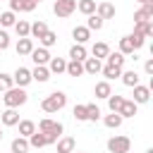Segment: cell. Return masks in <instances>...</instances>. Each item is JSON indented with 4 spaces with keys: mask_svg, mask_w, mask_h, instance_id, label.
I'll use <instances>...</instances> for the list:
<instances>
[{
    "mask_svg": "<svg viewBox=\"0 0 153 153\" xmlns=\"http://www.w3.org/2000/svg\"><path fill=\"white\" fill-rule=\"evenodd\" d=\"M33 50V41L26 36V38H19L17 41V55H29Z\"/></svg>",
    "mask_w": 153,
    "mask_h": 153,
    "instance_id": "e0dca14e",
    "label": "cell"
},
{
    "mask_svg": "<svg viewBox=\"0 0 153 153\" xmlns=\"http://www.w3.org/2000/svg\"><path fill=\"white\" fill-rule=\"evenodd\" d=\"M10 10L12 12H31V10H36V2L33 0H10Z\"/></svg>",
    "mask_w": 153,
    "mask_h": 153,
    "instance_id": "30bf717a",
    "label": "cell"
},
{
    "mask_svg": "<svg viewBox=\"0 0 153 153\" xmlns=\"http://www.w3.org/2000/svg\"><path fill=\"white\" fill-rule=\"evenodd\" d=\"M93 57H98V60H103V57H108V53H110V48H108V43H93Z\"/></svg>",
    "mask_w": 153,
    "mask_h": 153,
    "instance_id": "e575fe53",
    "label": "cell"
},
{
    "mask_svg": "<svg viewBox=\"0 0 153 153\" xmlns=\"http://www.w3.org/2000/svg\"><path fill=\"white\" fill-rule=\"evenodd\" d=\"M12 81H14L17 86H22V88H24V86H26V84H31L33 79H31V72H29L26 67H17V72L12 74Z\"/></svg>",
    "mask_w": 153,
    "mask_h": 153,
    "instance_id": "8992f818",
    "label": "cell"
},
{
    "mask_svg": "<svg viewBox=\"0 0 153 153\" xmlns=\"http://www.w3.org/2000/svg\"><path fill=\"white\" fill-rule=\"evenodd\" d=\"M139 2H141V5H143V2H148V0H139Z\"/></svg>",
    "mask_w": 153,
    "mask_h": 153,
    "instance_id": "7dc6e473",
    "label": "cell"
},
{
    "mask_svg": "<svg viewBox=\"0 0 153 153\" xmlns=\"http://www.w3.org/2000/svg\"><path fill=\"white\" fill-rule=\"evenodd\" d=\"M65 72H67L69 76H81V74H84V65H81L79 60H69L67 67H65Z\"/></svg>",
    "mask_w": 153,
    "mask_h": 153,
    "instance_id": "ac0fdd59",
    "label": "cell"
},
{
    "mask_svg": "<svg viewBox=\"0 0 153 153\" xmlns=\"http://www.w3.org/2000/svg\"><path fill=\"white\" fill-rule=\"evenodd\" d=\"M14 22H17V17H14V12H12V10L0 14V24H2V26H14Z\"/></svg>",
    "mask_w": 153,
    "mask_h": 153,
    "instance_id": "ab89813d",
    "label": "cell"
},
{
    "mask_svg": "<svg viewBox=\"0 0 153 153\" xmlns=\"http://www.w3.org/2000/svg\"><path fill=\"white\" fill-rule=\"evenodd\" d=\"M86 120H91V122L100 120V108H98L96 103H88V105H86Z\"/></svg>",
    "mask_w": 153,
    "mask_h": 153,
    "instance_id": "74e56055",
    "label": "cell"
},
{
    "mask_svg": "<svg viewBox=\"0 0 153 153\" xmlns=\"http://www.w3.org/2000/svg\"><path fill=\"white\" fill-rule=\"evenodd\" d=\"M86 29H88V31H100V29H103V19H100V17L96 14V12H93V14H88Z\"/></svg>",
    "mask_w": 153,
    "mask_h": 153,
    "instance_id": "f546056e",
    "label": "cell"
},
{
    "mask_svg": "<svg viewBox=\"0 0 153 153\" xmlns=\"http://www.w3.org/2000/svg\"><path fill=\"white\" fill-rule=\"evenodd\" d=\"M100 72H103L105 81H112V79H117V76L122 74V67H115V65H105V67H100Z\"/></svg>",
    "mask_w": 153,
    "mask_h": 153,
    "instance_id": "d6986e66",
    "label": "cell"
},
{
    "mask_svg": "<svg viewBox=\"0 0 153 153\" xmlns=\"http://www.w3.org/2000/svg\"><path fill=\"white\" fill-rule=\"evenodd\" d=\"M146 153H153V148H148V151H146Z\"/></svg>",
    "mask_w": 153,
    "mask_h": 153,
    "instance_id": "bcb514c9",
    "label": "cell"
},
{
    "mask_svg": "<svg viewBox=\"0 0 153 153\" xmlns=\"http://www.w3.org/2000/svg\"><path fill=\"white\" fill-rule=\"evenodd\" d=\"M29 55H31L33 65H48V62H50V53H48V48H33Z\"/></svg>",
    "mask_w": 153,
    "mask_h": 153,
    "instance_id": "ba28073f",
    "label": "cell"
},
{
    "mask_svg": "<svg viewBox=\"0 0 153 153\" xmlns=\"http://www.w3.org/2000/svg\"><path fill=\"white\" fill-rule=\"evenodd\" d=\"M120 53H122V55H131V53H134L131 36H122V38H120Z\"/></svg>",
    "mask_w": 153,
    "mask_h": 153,
    "instance_id": "d6a6232c",
    "label": "cell"
},
{
    "mask_svg": "<svg viewBox=\"0 0 153 153\" xmlns=\"http://www.w3.org/2000/svg\"><path fill=\"white\" fill-rule=\"evenodd\" d=\"M74 120L86 122V105H74Z\"/></svg>",
    "mask_w": 153,
    "mask_h": 153,
    "instance_id": "b9f144b4",
    "label": "cell"
},
{
    "mask_svg": "<svg viewBox=\"0 0 153 153\" xmlns=\"http://www.w3.org/2000/svg\"><path fill=\"white\" fill-rule=\"evenodd\" d=\"M74 10H76V0H55V5H53V12H55L60 19L69 17Z\"/></svg>",
    "mask_w": 153,
    "mask_h": 153,
    "instance_id": "5b68a950",
    "label": "cell"
},
{
    "mask_svg": "<svg viewBox=\"0 0 153 153\" xmlns=\"http://www.w3.org/2000/svg\"><path fill=\"white\" fill-rule=\"evenodd\" d=\"M122 103H124V98H122V96H117V93H110V96H108V105H110V112H117V110L122 108Z\"/></svg>",
    "mask_w": 153,
    "mask_h": 153,
    "instance_id": "8d00e7d4",
    "label": "cell"
},
{
    "mask_svg": "<svg viewBox=\"0 0 153 153\" xmlns=\"http://www.w3.org/2000/svg\"><path fill=\"white\" fill-rule=\"evenodd\" d=\"M29 146H33V148L48 146V139H45V134H43V131H33V134L29 136Z\"/></svg>",
    "mask_w": 153,
    "mask_h": 153,
    "instance_id": "d4e9b609",
    "label": "cell"
},
{
    "mask_svg": "<svg viewBox=\"0 0 153 153\" xmlns=\"http://www.w3.org/2000/svg\"><path fill=\"white\" fill-rule=\"evenodd\" d=\"M10 45V36H7V31H0V50H5Z\"/></svg>",
    "mask_w": 153,
    "mask_h": 153,
    "instance_id": "ee69618b",
    "label": "cell"
},
{
    "mask_svg": "<svg viewBox=\"0 0 153 153\" xmlns=\"http://www.w3.org/2000/svg\"><path fill=\"white\" fill-rule=\"evenodd\" d=\"M134 31H136V33H141L143 38L153 36V19H151V22H143V24H134Z\"/></svg>",
    "mask_w": 153,
    "mask_h": 153,
    "instance_id": "83f0119b",
    "label": "cell"
},
{
    "mask_svg": "<svg viewBox=\"0 0 153 153\" xmlns=\"http://www.w3.org/2000/svg\"><path fill=\"white\" fill-rule=\"evenodd\" d=\"M93 93H96V98H108V96L112 93V88H110V81H98Z\"/></svg>",
    "mask_w": 153,
    "mask_h": 153,
    "instance_id": "f1b7e54d",
    "label": "cell"
},
{
    "mask_svg": "<svg viewBox=\"0 0 153 153\" xmlns=\"http://www.w3.org/2000/svg\"><path fill=\"white\" fill-rule=\"evenodd\" d=\"M122 120H124V117H122L120 112H112V115H105V120H103V122H105V127H110V129H117V127L122 124Z\"/></svg>",
    "mask_w": 153,
    "mask_h": 153,
    "instance_id": "836d02e7",
    "label": "cell"
},
{
    "mask_svg": "<svg viewBox=\"0 0 153 153\" xmlns=\"http://www.w3.org/2000/svg\"><path fill=\"white\" fill-rule=\"evenodd\" d=\"M134 88V103L139 105V103H148L151 100V88L148 86H141V84H136V86H131Z\"/></svg>",
    "mask_w": 153,
    "mask_h": 153,
    "instance_id": "9c48e42d",
    "label": "cell"
},
{
    "mask_svg": "<svg viewBox=\"0 0 153 153\" xmlns=\"http://www.w3.org/2000/svg\"><path fill=\"white\" fill-rule=\"evenodd\" d=\"M12 86H14L12 76H10V74H2V72H0V91H7V88H12Z\"/></svg>",
    "mask_w": 153,
    "mask_h": 153,
    "instance_id": "60d3db41",
    "label": "cell"
},
{
    "mask_svg": "<svg viewBox=\"0 0 153 153\" xmlns=\"http://www.w3.org/2000/svg\"><path fill=\"white\" fill-rule=\"evenodd\" d=\"M151 19H153V17L146 12V7H143V5H141V10H136V12H134V24H143V22H151Z\"/></svg>",
    "mask_w": 153,
    "mask_h": 153,
    "instance_id": "f35d334b",
    "label": "cell"
},
{
    "mask_svg": "<svg viewBox=\"0 0 153 153\" xmlns=\"http://www.w3.org/2000/svg\"><path fill=\"white\" fill-rule=\"evenodd\" d=\"M50 67H48V72H53V74H62L65 72V67H67V62L62 60V57H50V62H48Z\"/></svg>",
    "mask_w": 153,
    "mask_h": 153,
    "instance_id": "44dd1931",
    "label": "cell"
},
{
    "mask_svg": "<svg viewBox=\"0 0 153 153\" xmlns=\"http://www.w3.org/2000/svg\"><path fill=\"white\" fill-rule=\"evenodd\" d=\"M31 79H33V81H38V84L48 81V79H50V72H48V67H45V65H36V69L31 72Z\"/></svg>",
    "mask_w": 153,
    "mask_h": 153,
    "instance_id": "4fadbf2b",
    "label": "cell"
},
{
    "mask_svg": "<svg viewBox=\"0 0 153 153\" xmlns=\"http://www.w3.org/2000/svg\"><path fill=\"white\" fill-rule=\"evenodd\" d=\"M81 65H84V74H98V72H100V67H103L98 57H86Z\"/></svg>",
    "mask_w": 153,
    "mask_h": 153,
    "instance_id": "8fae6325",
    "label": "cell"
},
{
    "mask_svg": "<svg viewBox=\"0 0 153 153\" xmlns=\"http://www.w3.org/2000/svg\"><path fill=\"white\" fill-rule=\"evenodd\" d=\"M33 2H36V5H38V2H41V0H33Z\"/></svg>",
    "mask_w": 153,
    "mask_h": 153,
    "instance_id": "681fc988",
    "label": "cell"
},
{
    "mask_svg": "<svg viewBox=\"0 0 153 153\" xmlns=\"http://www.w3.org/2000/svg\"><path fill=\"white\" fill-rule=\"evenodd\" d=\"M120 79H122V84H124V86H129V88L139 84V74H136L134 69H129V72H122V74H120Z\"/></svg>",
    "mask_w": 153,
    "mask_h": 153,
    "instance_id": "7402d4cb",
    "label": "cell"
},
{
    "mask_svg": "<svg viewBox=\"0 0 153 153\" xmlns=\"http://www.w3.org/2000/svg\"><path fill=\"white\" fill-rule=\"evenodd\" d=\"M38 41H41V45H43V48H50V45H55V43H57V33L48 29V31H45V33H43Z\"/></svg>",
    "mask_w": 153,
    "mask_h": 153,
    "instance_id": "1f68e13d",
    "label": "cell"
},
{
    "mask_svg": "<svg viewBox=\"0 0 153 153\" xmlns=\"http://www.w3.org/2000/svg\"><path fill=\"white\" fill-rule=\"evenodd\" d=\"M55 143H57V153H74V146H76V141L72 136H65V139H60Z\"/></svg>",
    "mask_w": 153,
    "mask_h": 153,
    "instance_id": "5bb4252c",
    "label": "cell"
},
{
    "mask_svg": "<svg viewBox=\"0 0 153 153\" xmlns=\"http://www.w3.org/2000/svg\"><path fill=\"white\" fill-rule=\"evenodd\" d=\"M72 38H74L76 43H81V45H84V43L91 38V31H88L86 26H74V31H72Z\"/></svg>",
    "mask_w": 153,
    "mask_h": 153,
    "instance_id": "9a60e30c",
    "label": "cell"
},
{
    "mask_svg": "<svg viewBox=\"0 0 153 153\" xmlns=\"http://www.w3.org/2000/svg\"><path fill=\"white\" fill-rule=\"evenodd\" d=\"M29 139L26 136H17L14 141H12V153H29Z\"/></svg>",
    "mask_w": 153,
    "mask_h": 153,
    "instance_id": "2e32d148",
    "label": "cell"
},
{
    "mask_svg": "<svg viewBox=\"0 0 153 153\" xmlns=\"http://www.w3.org/2000/svg\"><path fill=\"white\" fill-rule=\"evenodd\" d=\"M105 60H108V65L122 67V65H124V60H127V55H122V53L117 50V53H108V57H105Z\"/></svg>",
    "mask_w": 153,
    "mask_h": 153,
    "instance_id": "d590c367",
    "label": "cell"
},
{
    "mask_svg": "<svg viewBox=\"0 0 153 153\" xmlns=\"http://www.w3.org/2000/svg\"><path fill=\"white\" fill-rule=\"evenodd\" d=\"M76 10H79L81 14L88 17V14L96 12V0H79V2H76Z\"/></svg>",
    "mask_w": 153,
    "mask_h": 153,
    "instance_id": "484cf974",
    "label": "cell"
},
{
    "mask_svg": "<svg viewBox=\"0 0 153 153\" xmlns=\"http://www.w3.org/2000/svg\"><path fill=\"white\" fill-rule=\"evenodd\" d=\"M45 31H48L45 22H33V24H31V29H29V36H33V38H41Z\"/></svg>",
    "mask_w": 153,
    "mask_h": 153,
    "instance_id": "4dcf8cb0",
    "label": "cell"
},
{
    "mask_svg": "<svg viewBox=\"0 0 153 153\" xmlns=\"http://www.w3.org/2000/svg\"><path fill=\"white\" fill-rule=\"evenodd\" d=\"M0 53H2V50H0Z\"/></svg>",
    "mask_w": 153,
    "mask_h": 153,
    "instance_id": "f907efd6",
    "label": "cell"
},
{
    "mask_svg": "<svg viewBox=\"0 0 153 153\" xmlns=\"http://www.w3.org/2000/svg\"><path fill=\"white\" fill-rule=\"evenodd\" d=\"M65 105H67V96H65L62 91H53V93L45 96L43 103H41V108H43L45 112H57V110H62Z\"/></svg>",
    "mask_w": 153,
    "mask_h": 153,
    "instance_id": "3957f363",
    "label": "cell"
},
{
    "mask_svg": "<svg viewBox=\"0 0 153 153\" xmlns=\"http://www.w3.org/2000/svg\"><path fill=\"white\" fill-rule=\"evenodd\" d=\"M143 69H146V74H153V60H146Z\"/></svg>",
    "mask_w": 153,
    "mask_h": 153,
    "instance_id": "f6af8a7d",
    "label": "cell"
},
{
    "mask_svg": "<svg viewBox=\"0 0 153 153\" xmlns=\"http://www.w3.org/2000/svg\"><path fill=\"white\" fill-rule=\"evenodd\" d=\"M29 29H31V24H29L26 19H17V22H14V31H17L19 38H26V36H29Z\"/></svg>",
    "mask_w": 153,
    "mask_h": 153,
    "instance_id": "4316f807",
    "label": "cell"
},
{
    "mask_svg": "<svg viewBox=\"0 0 153 153\" xmlns=\"http://www.w3.org/2000/svg\"><path fill=\"white\" fill-rule=\"evenodd\" d=\"M0 141H2V129H0Z\"/></svg>",
    "mask_w": 153,
    "mask_h": 153,
    "instance_id": "c3c4849f",
    "label": "cell"
},
{
    "mask_svg": "<svg viewBox=\"0 0 153 153\" xmlns=\"http://www.w3.org/2000/svg\"><path fill=\"white\" fill-rule=\"evenodd\" d=\"M17 124H19V136H26V139H29V136L36 131V124H33L31 120H22V122H17Z\"/></svg>",
    "mask_w": 153,
    "mask_h": 153,
    "instance_id": "cb8c5ba5",
    "label": "cell"
},
{
    "mask_svg": "<svg viewBox=\"0 0 153 153\" xmlns=\"http://www.w3.org/2000/svg\"><path fill=\"white\" fill-rule=\"evenodd\" d=\"M2 100H5V105H7V108H19V105H24V103L29 100V93H26L22 86H12V88H7V91H5Z\"/></svg>",
    "mask_w": 153,
    "mask_h": 153,
    "instance_id": "7a4b0ae2",
    "label": "cell"
},
{
    "mask_svg": "<svg viewBox=\"0 0 153 153\" xmlns=\"http://www.w3.org/2000/svg\"><path fill=\"white\" fill-rule=\"evenodd\" d=\"M69 57H72V60H79V62H84V60H86V48H84L81 43H74V45L69 48Z\"/></svg>",
    "mask_w": 153,
    "mask_h": 153,
    "instance_id": "ffe728a7",
    "label": "cell"
},
{
    "mask_svg": "<svg viewBox=\"0 0 153 153\" xmlns=\"http://www.w3.org/2000/svg\"><path fill=\"white\" fill-rule=\"evenodd\" d=\"M129 36H131V43H134V50H139V48L143 45V36H141V33H136V31H134V33H129Z\"/></svg>",
    "mask_w": 153,
    "mask_h": 153,
    "instance_id": "7bdbcfd3",
    "label": "cell"
},
{
    "mask_svg": "<svg viewBox=\"0 0 153 153\" xmlns=\"http://www.w3.org/2000/svg\"><path fill=\"white\" fill-rule=\"evenodd\" d=\"M0 120H2V124H5V127H14V124L19 122V112H17V108H7V110L2 112V117H0Z\"/></svg>",
    "mask_w": 153,
    "mask_h": 153,
    "instance_id": "7c38bea8",
    "label": "cell"
},
{
    "mask_svg": "<svg viewBox=\"0 0 153 153\" xmlns=\"http://www.w3.org/2000/svg\"><path fill=\"white\" fill-rule=\"evenodd\" d=\"M117 112H120L122 117H134V115H136V103H134V100H127V98H124V103H122V108H120Z\"/></svg>",
    "mask_w": 153,
    "mask_h": 153,
    "instance_id": "603a6c76",
    "label": "cell"
},
{
    "mask_svg": "<svg viewBox=\"0 0 153 153\" xmlns=\"http://www.w3.org/2000/svg\"><path fill=\"white\" fill-rule=\"evenodd\" d=\"M129 148H131L129 136H112V139H108V151L110 153H129Z\"/></svg>",
    "mask_w": 153,
    "mask_h": 153,
    "instance_id": "277c9868",
    "label": "cell"
},
{
    "mask_svg": "<svg viewBox=\"0 0 153 153\" xmlns=\"http://www.w3.org/2000/svg\"><path fill=\"white\" fill-rule=\"evenodd\" d=\"M96 14L105 22V19H112L115 17V5L112 2H98L96 5Z\"/></svg>",
    "mask_w": 153,
    "mask_h": 153,
    "instance_id": "52a82bcc",
    "label": "cell"
},
{
    "mask_svg": "<svg viewBox=\"0 0 153 153\" xmlns=\"http://www.w3.org/2000/svg\"><path fill=\"white\" fill-rule=\"evenodd\" d=\"M38 131L45 134L48 143H55V141L60 139V134H62V124L55 122V120H50V117H43V120L38 122Z\"/></svg>",
    "mask_w": 153,
    "mask_h": 153,
    "instance_id": "6da1fadb",
    "label": "cell"
}]
</instances>
